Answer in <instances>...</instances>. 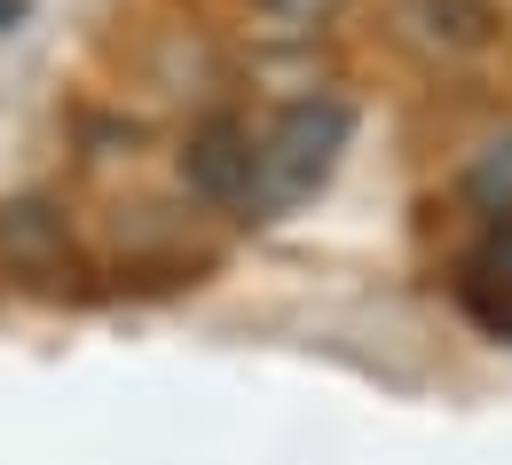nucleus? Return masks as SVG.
<instances>
[{
    "label": "nucleus",
    "instance_id": "1",
    "mask_svg": "<svg viewBox=\"0 0 512 465\" xmlns=\"http://www.w3.org/2000/svg\"><path fill=\"white\" fill-rule=\"evenodd\" d=\"M347 142H355V111H347L339 95H308V103L276 111V119L253 134V174H245L237 213H245V221H276V213L308 205L323 182L339 174Z\"/></svg>",
    "mask_w": 512,
    "mask_h": 465
},
{
    "label": "nucleus",
    "instance_id": "2",
    "mask_svg": "<svg viewBox=\"0 0 512 465\" xmlns=\"http://www.w3.org/2000/svg\"><path fill=\"white\" fill-rule=\"evenodd\" d=\"M245 174H253V127H245V119H205V127L182 142V182H190L205 205H229V213H237Z\"/></svg>",
    "mask_w": 512,
    "mask_h": 465
},
{
    "label": "nucleus",
    "instance_id": "3",
    "mask_svg": "<svg viewBox=\"0 0 512 465\" xmlns=\"http://www.w3.org/2000/svg\"><path fill=\"white\" fill-rule=\"evenodd\" d=\"M402 40L426 56H481L497 40V8L489 0H402Z\"/></svg>",
    "mask_w": 512,
    "mask_h": 465
},
{
    "label": "nucleus",
    "instance_id": "4",
    "mask_svg": "<svg viewBox=\"0 0 512 465\" xmlns=\"http://www.w3.org/2000/svg\"><path fill=\"white\" fill-rule=\"evenodd\" d=\"M465 308H473L489 332L512 339V213H497L489 245L465 261Z\"/></svg>",
    "mask_w": 512,
    "mask_h": 465
},
{
    "label": "nucleus",
    "instance_id": "5",
    "mask_svg": "<svg viewBox=\"0 0 512 465\" xmlns=\"http://www.w3.org/2000/svg\"><path fill=\"white\" fill-rule=\"evenodd\" d=\"M465 198L481 205V213H512V134H505V142H489V150L473 158V174H465Z\"/></svg>",
    "mask_w": 512,
    "mask_h": 465
},
{
    "label": "nucleus",
    "instance_id": "6",
    "mask_svg": "<svg viewBox=\"0 0 512 465\" xmlns=\"http://www.w3.org/2000/svg\"><path fill=\"white\" fill-rule=\"evenodd\" d=\"M260 8H268V16H284L292 32H308V24H323V16L339 8V0H260Z\"/></svg>",
    "mask_w": 512,
    "mask_h": 465
}]
</instances>
